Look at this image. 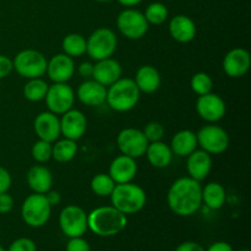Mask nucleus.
Segmentation results:
<instances>
[{
    "instance_id": "obj_1",
    "label": "nucleus",
    "mask_w": 251,
    "mask_h": 251,
    "mask_svg": "<svg viewBox=\"0 0 251 251\" xmlns=\"http://www.w3.org/2000/svg\"><path fill=\"white\" fill-rule=\"evenodd\" d=\"M167 203L172 212L176 216H193L202 205V186L200 181L190 176L176 179L167 194Z\"/></svg>"
},
{
    "instance_id": "obj_2",
    "label": "nucleus",
    "mask_w": 251,
    "mask_h": 251,
    "mask_svg": "<svg viewBox=\"0 0 251 251\" xmlns=\"http://www.w3.org/2000/svg\"><path fill=\"white\" fill-rule=\"evenodd\" d=\"M88 229L98 237H114L126 228V215L113 206H100L87 213Z\"/></svg>"
},
{
    "instance_id": "obj_3",
    "label": "nucleus",
    "mask_w": 251,
    "mask_h": 251,
    "mask_svg": "<svg viewBox=\"0 0 251 251\" xmlns=\"http://www.w3.org/2000/svg\"><path fill=\"white\" fill-rule=\"evenodd\" d=\"M105 102L115 112L125 113L134 109L140 100V90L134 78L120 77L113 85L108 86Z\"/></svg>"
},
{
    "instance_id": "obj_4",
    "label": "nucleus",
    "mask_w": 251,
    "mask_h": 251,
    "mask_svg": "<svg viewBox=\"0 0 251 251\" xmlns=\"http://www.w3.org/2000/svg\"><path fill=\"white\" fill-rule=\"evenodd\" d=\"M112 206L124 215H135L145 207L147 201L146 193L136 184H115L114 190L110 194Z\"/></svg>"
},
{
    "instance_id": "obj_5",
    "label": "nucleus",
    "mask_w": 251,
    "mask_h": 251,
    "mask_svg": "<svg viewBox=\"0 0 251 251\" xmlns=\"http://www.w3.org/2000/svg\"><path fill=\"white\" fill-rule=\"evenodd\" d=\"M50 213L51 206L47 201L44 194H31L25 199L21 206L22 220L32 228L46 226L50 218Z\"/></svg>"
},
{
    "instance_id": "obj_6",
    "label": "nucleus",
    "mask_w": 251,
    "mask_h": 251,
    "mask_svg": "<svg viewBox=\"0 0 251 251\" xmlns=\"http://www.w3.org/2000/svg\"><path fill=\"white\" fill-rule=\"evenodd\" d=\"M86 42H87L86 53L95 61L110 58L117 50V36L114 31L108 27H100L95 29L88 39H86Z\"/></svg>"
},
{
    "instance_id": "obj_7",
    "label": "nucleus",
    "mask_w": 251,
    "mask_h": 251,
    "mask_svg": "<svg viewBox=\"0 0 251 251\" xmlns=\"http://www.w3.org/2000/svg\"><path fill=\"white\" fill-rule=\"evenodd\" d=\"M48 60L36 49H24L12 60L14 70L25 78L42 77L47 71Z\"/></svg>"
},
{
    "instance_id": "obj_8",
    "label": "nucleus",
    "mask_w": 251,
    "mask_h": 251,
    "mask_svg": "<svg viewBox=\"0 0 251 251\" xmlns=\"http://www.w3.org/2000/svg\"><path fill=\"white\" fill-rule=\"evenodd\" d=\"M59 227L68 238L82 237L88 230L87 213L80 206H66L59 215Z\"/></svg>"
},
{
    "instance_id": "obj_9",
    "label": "nucleus",
    "mask_w": 251,
    "mask_h": 251,
    "mask_svg": "<svg viewBox=\"0 0 251 251\" xmlns=\"http://www.w3.org/2000/svg\"><path fill=\"white\" fill-rule=\"evenodd\" d=\"M196 136H198V146L210 154L223 153L229 146L228 132L213 123L201 127Z\"/></svg>"
},
{
    "instance_id": "obj_10",
    "label": "nucleus",
    "mask_w": 251,
    "mask_h": 251,
    "mask_svg": "<svg viewBox=\"0 0 251 251\" xmlns=\"http://www.w3.org/2000/svg\"><path fill=\"white\" fill-rule=\"evenodd\" d=\"M117 26L120 33L129 39H141L149 31V22L144 12L135 9H125L118 15Z\"/></svg>"
},
{
    "instance_id": "obj_11",
    "label": "nucleus",
    "mask_w": 251,
    "mask_h": 251,
    "mask_svg": "<svg viewBox=\"0 0 251 251\" xmlns=\"http://www.w3.org/2000/svg\"><path fill=\"white\" fill-rule=\"evenodd\" d=\"M49 112L61 115L70 110L75 103V92L68 83H53L44 97Z\"/></svg>"
},
{
    "instance_id": "obj_12",
    "label": "nucleus",
    "mask_w": 251,
    "mask_h": 251,
    "mask_svg": "<svg viewBox=\"0 0 251 251\" xmlns=\"http://www.w3.org/2000/svg\"><path fill=\"white\" fill-rule=\"evenodd\" d=\"M117 145L122 154L136 159L144 156L149 146V141L145 137L142 130L135 129V127H125L118 134Z\"/></svg>"
},
{
    "instance_id": "obj_13",
    "label": "nucleus",
    "mask_w": 251,
    "mask_h": 251,
    "mask_svg": "<svg viewBox=\"0 0 251 251\" xmlns=\"http://www.w3.org/2000/svg\"><path fill=\"white\" fill-rule=\"evenodd\" d=\"M226 107L225 100L216 93H206V95L199 96L196 100V112L199 117L207 123H217L225 117Z\"/></svg>"
},
{
    "instance_id": "obj_14",
    "label": "nucleus",
    "mask_w": 251,
    "mask_h": 251,
    "mask_svg": "<svg viewBox=\"0 0 251 251\" xmlns=\"http://www.w3.org/2000/svg\"><path fill=\"white\" fill-rule=\"evenodd\" d=\"M251 65V56L249 51L244 48H233L223 58L222 68L226 75L232 78L244 76L249 71Z\"/></svg>"
},
{
    "instance_id": "obj_15",
    "label": "nucleus",
    "mask_w": 251,
    "mask_h": 251,
    "mask_svg": "<svg viewBox=\"0 0 251 251\" xmlns=\"http://www.w3.org/2000/svg\"><path fill=\"white\" fill-rule=\"evenodd\" d=\"M60 119V132L65 139L77 141L85 135L87 130V119L85 114L78 109L68 110L61 114Z\"/></svg>"
},
{
    "instance_id": "obj_16",
    "label": "nucleus",
    "mask_w": 251,
    "mask_h": 251,
    "mask_svg": "<svg viewBox=\"0 0 251 251\" xmlns=\"http://www.w3.org/2000/svg\"><path fill=\"white\" fill-rule=\"evenodd\" d=\"M46 74L54 83L68 82L75 74L74 59L64 53L51 56L47 64Z\"/></svg>"
},
{
    "instance_id": "obj_17",
    "label": "nucleus",
    "mask_w": 251,
    "mask_h": 251,
    "mask_svg": "<svg viewBox=\"0 0 251 251\" xmlns=\"http://www.w3.org/2000/svg\"><path fill=\"white\" fill-rule=\"evenodd\" d=\"M33 129L39 140L54 144L60 132V119L58 115L51 112H42L36 117L33 123Z\"/></svg>"
},
{
    "instance_id": "obj_18",
    "label": "nucleus",
    "mask_w": 251,
    "mask_h": 251,
    "mask_svg": "<svg viewBox=\"0 0 251 251\" xmlns=\"http://www.w3.org/2000/svg\"><path fill=\"white\" fill-rule=\"evenodd\" d=\"M122 65H120L119 61L113 59L112 56L96 61V64H93L92 78L105 87L113 85L115 81L119 80L122 77Z\"/></svg>"
},
{
    "instance_id": "obj_19",
    "label": "nucleus",
    "mask_w": 251,
    "mask_h": 251,
    "mask_svg": "<svg viewBox=\"0 0 251 251\" xmlns=\"http://www.w3.org/2000/svg\"><path fill=\"white\" fill-rule=\"evenodd\" d=\"M137 163L135 158L125 154L115 157L109 166L108 174L115 181V184L130 183L136 176Z\"/></svg>"
},
{
    "instance_id": "obj_20",
    "label": "nucleus",
    "mask_w": 251,
    "mask_h": 251,
    "mask_svg": "<svg viewBox=\"0 0 251 251\" xmlns=\"http://www.w3.org/2000/svg\"><path fill=\"white\" fill-rule=\"evenodd\" d=\"M212 169V157L203 150H195L188 156L186 171L190 178L201 181L207 178Z\"/></svg>"
},
{
    "instance_id": "obj_21",
    "label": "nucleus",
    "mask_w": 251,
    "mask_h": 251,
    "mask_svg": "<svg viewBox=\"0 0 251 251\" xmlns=\"http://www.w3.org/2000/svg\"><path fill=\"white\" fill-rule=\"evenodd\" d=\"M78 100L88 107H100L107 98V87L95 80H87L78 86L76 91Z\"/></svg>"
},
{
    "instance_id": "obj_22",
    "label": "nucleus",
    "mask_w": 251,
    "mask_h": 251,
    "mask_svg": "<svg viewBox=\"0 0 251 251\" xmlns=\"http://www.w3.org/2000/svg\"><path fill=\"white\" fill-rule=\"evenodd\" d=\"M169 33L179 43H189L196 36V25L186 15H176L169 22Z\"/></svg>"
},
{
    "instance_id": "obj_23",
    "label": "nucleus",
    "mask_w": 251,
    "mask_h": 251,
    "mask_svg": "<svg viewBox=\"0 0 251 251\" xmlns=\"http://www.w3.org/2000/svg\"><path fill=\"white\" fill-rule=\"evenodd\" d=\"M26 180L29 189L36 194H46L53 185V176L47 167L36 164L31 167L26 174Z\"/></svg>"
},
{
    "instance_id": "obj_24",
    "label": "nucleus",
    "mask_w": 251,
    "mask_h": 251,
    "mask_svg": "<svg viewBox=\"0 0 251 251\" xmlns=\"http://www.w3.org/2000/svg\"><path fill=\"white\" fill-rule=\"evenodd\" d=\"M140 92L151 95L159 88L162 82L159 71L152 65H142L137 69L134 78Z\"/></svg>"
},
{
    "instance_id": "obj_25",
    "label": "nucleus",
    "mask_w": 251,
    "mask_h": 251,
    "mask_svg": "<svg viewBox=\"0 0 251 251\" xmlns=\"http://www.w3.org/2000/svg\"><path fill=\"white\" fill-rule=\"evenodd\" d=\"M169 146H171L173 154H176L179 157H188L191 152L198 149L196 132L188 129L180 130L172 137V142Z\"/></svg>"
},
{
    "instance_id": "obj_26",
    "label": "nucleus",
    "mask_w": 251,
    "mask_h": 251,
    "mask_svg": "<svg viewBox=\"0 0 251 251\" xmlns=\"http://www.w3.org/2000/svg\"><path fill=\"white\" fill-rule=\"evenodd\" d=\"M145 154H146L149 163L156 168H166L173 159V152H172L171 146L163 141L150 142Z\"/></svg>"
},
{
    "instance_id": "obj_27",
    "label": "nucleus",
    "mask_w": 251,
    "mask_h": 251,
    "mask_svg": "<svg viewBox=\"0 0 251 251\" xmlns=\"http://www.w3.org/2000/svg\"><path fill=\"white\" fill-rule=\"evenodd\" d=\"M227 199L226 189L217 181H211L202 188V202L210 210H220Z\"/></svg>"
},
{
    "instance_id": "obj_28",
    "label": "nucleus",
    "mask_w": 251,
    "mask_h": 251,
    "mask_svg": "<svg viewBox=\"0 0 251 251\" xmlns=\"http://www.w3.org/2000/svg\"><path fill=\"white\" fill-rule=\"evenodd\" d=\"M77 153V145L76 141L73 140L64 139L53 145V151H51V158L55 159L59 163H68L73 161Z\"/></svg>"
},
{
    "instance_id": "obj_29",
    "label": "nucleus",
    "mask_w": 251,
    "mask_h": 251,
    "mask_svg": "<svg viewBox=\"0 0 251 251\" xmlns=\"http://www.w3.org/2000/svg\"><path fill=\"white\" fill-rule=\"evenodd\" d=\"M64 54L71 56V58H77L83 55L87 48V42L85 37L78 33H69L64 37L63 43H61Z\"/></svg>"
},
{
    "instance_id": "obj_30",
    "label": "nucleus",
    "mask_w": 251,
    "mask_h": 251,
    "mask_svg": "<svg viewBox=\"0 0 251 251\" xmlns=\"http://www.w3.org/2000/svg\"><path fill=\"white\" fill-rule=\"evenodd\" d=\"M48 87V83L42 77L29 78L24 86V96L29 102H39L44 100Z\"/></svg>"
},
{
    "instance_id": "obj_31",
    "label": "nucleus",
    "mask_w": 251,
    "mask_h": 251,
    "mask_svg": "<svg viewBox=\"0 0 251 251\" xmlns=\"http://www.w3.org/2000/svg\"><path fill=\"white\" fill-rule=\"evenodd\" d=\"M115 181L110 178L109 174L98 173L91 180V189L97 196L104 198L110 196L112 191L114 190Z\"/></svg>"
},
{
    "instance_id": "obj_32",
    "label": "nucleus",
    "mask_w": 251,
    "mask_h": 251,
    "mask_svg": "<svg viewBox=\"0 0 251 251\" xmlns=\"http://www.w3.org/2000/svg\"><path fill=\"white\" fill-rule=\"evenodd\" d=\"M144 16L146 19V21L149 22V25H162L163 22L167 21L169 16V11L167 9V6L162 2H151L149 6L146 7L144 12Z\"/></svg>"
},
{
    "instance_id": "obj_33",
    "label": "nucleus",
    "mask_w": 251,
    "mask_h": 251,
    "mask_svg": "<svg viewBox=\"0 0 251 251\" xmlns=\"http://www.w3.org/2000/svg\"><path fill=\"white\" fill-rule=\"evenodd\" d=\"M190 86H191V90H193L196 95L202 96V95H206V93L212 92L213 81L208 74L196 73L195 75L191 77Z\"/></svg>"
},
{
    "instance_id": "obj_34",
    "label": "nucleus",
    "mask_w": 251,
    "mask_h": 251,
    "mask_svg": "<svg viewBox=\"0 0 251 251\" xmlns=\"http://www.w3.org/2000/svg\"><path fill=\"white\" fill-rule=\"evenodd\" d=\"M51 151H53V144L38 140L34 142L31 149L32 158L38 163H46L51 158Z\"/></svg>"
},
{
    "instance_id": "obj_35",
    "label": "nucleus",
    "mask_w": 251,
    "mask_h": 251,
    "mask_svg": "<svg viewBox=\"0 0 251 251\" xmlns=\"http://www.w3.org/2000/svg\"><path fill=\"white\" fill-rule=\"evenodd\" d=\"M145 137L147 139V141L150 142H156V141H162L164 136V126L158 122H150L147 123L145 129L142 130Z\"/></svg>"
},
{
    "instance_id": "obj_36",
    "label": "nucleus",
    "mask_w": 251,
    "mask_h": 251,
    "mask_svg": "<svg viewBox=\"0 0 251 251\" xmlns=\"http://www.w3.org/2000/svg\"><path fill=\"white\" fill-rule=\"evenodd\" d=\"M7 251H37V247L29 238H19L10 244Z\"/></svg>"
},
{
    "instance_id": "obj_37",
    "label": "nucleus",
    "mask_w": 251,
    "mask_h": 251,
    "mask_svg": "<svg viewBox=\"0 0 251 251\" xmlns=\"http://www.w3.org/2000/svg\"><path fill=\"white\" fill-rule=\"evenodd\" d=\"M66 251H91V247L82 237L70 238L66 244Z\"/></svg>"
},
{
    "instance_id": "obj_38",
    "label": "nucleus",
    "mask_w": 251,
    "mask_h": 251,
    "mask_svg": "<svg viewBox=\"0 0 251 251\" xmlns=\"http://www.w3.org/2000/svg\"><path fill=\"white\" fill-rule=\"evenodd\" d=\"M11 174L9 173V171L6 168L0 166V194L9 191V189L11 188Z\"/></svg>"
},
{
    "instance_id": "obj_39",
    "label": "nucleus",
    "mask_w": 251,
    "mask_h": 251,
    "mask_svg": "<svg viewBox=\"0 0 251 251\" xmlns=\"http://www.w3.org/2000/svg\"><path fill=\"white\" fill-rule=\"evenodd\" d=\"M12 70H14V65H12L11 59L9 56L0 54V80L9 76Z\"/></svg>"
},
{
    "instance_id": "obj_40",
    "label": "nucleus",
    "mask_w": 251,
    "mask_h": 251,
    "mask_svg": "<svg viewBox=\"0 0 251 251\" xmlns=\"http://www.w3.org/2000/svg\"><path fill=\"white\" fill-rule=\"evenodd\" d=\"M12 208H14V199H12V196L7 194V191L0 194V213L1 215L9 213Z\"/></svg>"
},
{
    "instance_id": "obj_41",
    "label": "nucleus",
    "mask_w": 251,
    "mask_h": 251,
    "mask_svg": "<svg viewBox=\"0 0 251 251\" xmlns=\"http://www.w3.org/2000/svg\"><path fill=\"white\" fill-rule=\"evenodd\" d=\"M174 251H205V249L196 242H184L179 244Z\"/></svg>"
},
{
    "instance_id": "obj_42",
    "label": "nucleus",
    "mask_w": 251,
    "mask_h": 251,
    "mask_svg": "<svg viewBox=\"0 0 251 251\" xmlns=\"http://www.w3.org/2000/svg\"><path fill=\"white\" fill-rule=\"evenodd\" d=\"M44 196H46L47 201H48L49 205H50V206L59 205V203H60V201H61L60 193H59V191H56V190H51V189L49 191H47V193L44 194Z\"/></svg>"
},
{
    "instance_id": "obj_43",
    "label": "nucleus",
    "mask_w": 251,
    "mask_h": 251,
    "mask_svg": "<svg viewBox=\"0 0 251 251\" xmlns=\"http://www.w3.org/2000/svg\"><path fill=\"white\" fill-rule=\"evenodd\" d=\"M78 74L82 77H92L93 73V64L90 63V61H85V63H81L80 66H78Z\"/></svg>"
},
{
    "instance_id": "obj_44",
    "label": "nucleus",
    "mask_w": 251,
    "mask_h": 251,
    "mask_svg": "<svg viewBox=\"0 0 251 251\" xmlns=\"http://www.w3.org/2000/svg\"><path fill=\"white\" fill-rule=\"evenodd\" d=\"M205 251H234V250H233L232 245L228 244V243L216 242V243H213L212 245H210V247H208V249Z\"/></svg>"
},
{
    "instance_id": "obj_45",
    "label": "nucleus",
    "mask_w": 251,
    "mask_h": 251,
    "mask_svg": "<svg viewBox=\"0 0 251 251\" xmlns=\"http://www.w3.org/2000/svg\"><path fill=\"white\" fill-rule=\"evenodd\" d=\"M141 1L142 0H118V2H119L120 5H123V6H126V7L136 6V5H139Z\"/></svg>"
},
{
    "instance_id": "obj_46",
    "label": "nucleus",
    "mask_w": 251,
    "mask_h": 251,
    "mask_svg": "<svg viewBox=\"0 0 251 251\" xmlns=\"http://www.w3.org/2000/svg\"><path fill=\"white\" fill-rule=\"evenodd\" d=\"M96 1H100V2H108V1H110V0H96Z\"/></svg>"
},
{
    "instance_id": "obj_47",
    "label": "nucleus",
    "mask_w": 251,
    "mask_h": 251,
    "mask_svg": "<svg viewBox=\"0 0 251 251\" xmlns=\"http://www.w3.org/2000/svg\"><path fill=\"white\" fill-rule=\"evenodd\" d=\"M0 251H6V250H5V249H4V248H2V247H1V245H0Z\"/></svg>"
},
{
    "instance_id": "obj_48",
    "label": "nucleus",
    "mask_w": 251,
    "mask_h": 251,
    "mask_svg": "<svg viewBox=\"0 0 251 251\" xmlns=\"http://www.w3.org/2000/svg\"><path fill=\"white\" fill-rule=\"evenodd\" d=\"M238 251H250L249 249H240V250H238Z\"/></svg>"
}]
</instances>
